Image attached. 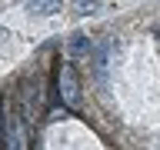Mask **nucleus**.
I'll use <instances>...</instances> for the list:
<instances>
[{
	"instance_id": "1",
	"label": "nucleus",
	"mask_w": 160,
	"mask_h": 150,
	"mask_svg": "<svg viewBox=\"0 0 160 150\" xmlns=\"http://www.w3.org/2000/svg\"><path fill=\"white\" fill-rule=\"evenodd\" d=\"M57 97L60 103H67L70 110H80V83H77V73H73V67L70 63H60L57 67Z\"/></svg>"
},
{
	"instance_id": "2",
	"label": "nucleus",
	"mask_w": 160,
	"mask_h": 150,
	"mask_svg": "<svg viewBox=\"0 0 160 150\" xmlns=\"http://www.w3.org/2000/svg\"><path fill=\"white\" fill-rule=\"evenodd\" d=\"M30 10L40 13V17H50V13L60 10V0H30Z\"/></svg>"
},
{
	"instance_id": "3",
	"label": "nucleus",
	"mask_w": 160,
	"mask_h": 150,
	"mask_svg": "<svg viewBox=\"0 0 160 150\" xmlns=\"http://www.w3.org/2000/svg\"><path fill=\"white\" fill-rule=\"evenodd\" d=\"M73 53H90V40L83 33H73Z\"/></svg>"
},
{
	"instance_id": "4",
	"label": "nucleus",
	"mask_w": 160,
	"mask_h": 150,
	"mask_svg": "<svg viewBox=\"0 0 160 150\" xmlns=\"http://www.w3.org/2000/svg\"><path fill=\"white\" fill-rule=\"evenodd\" d=\"M77 10H80V13H97L100 3H97V0H77Z\"/></svg>"
}]
</instances>
